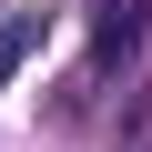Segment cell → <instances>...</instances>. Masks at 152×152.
I'll use <instances>...</instances> for the list:
<instances>
[{"mask_svg": "<svg viewBox=\"0 0 152 152\" xmlns=\"http://www.w3.org/2000/svg\"><path fill=\"white\" fill-rule=\"evenodd\" d=\"M31 41H41V20H10V31H0V81H10V71L31 61Z\"/></svg>", "mask_w": 152, "mask_h": 152, "instance_id": "obj_2", "label": "cell"}, {"mask_svg": "<svg viewBox=\"0 0 152 152\" xmlns=\"http://www.w3.org/2000/svg\"><path fill=\"white\" fill-rule=\"evenodd\" d=\"M142 41H152V0H102V10H91V81L132 71Z\"/></svg>", "mask_w": 152, "mask_h": 152, "instance_id": "obj_1", "label": "cell"}]
</instances>
